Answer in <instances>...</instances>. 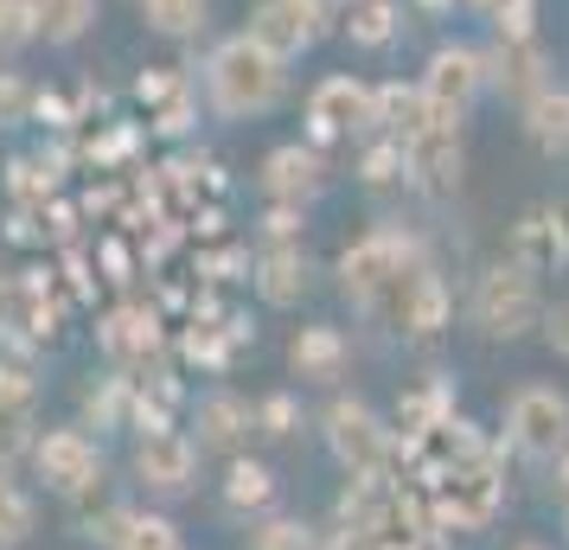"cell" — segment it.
<instances>
[{
  "instance_id": "obj_1",
  "label": "cell",
  "mask_w": 569,
  "mask_h": 550,
  "mask_svg": "<svg viewBox=\"0 0 569 550\" xmlns=\"http://www.w3.org/2000/svg\"><path fill=\"white\" fill-rule=\"evenodd\" d=\"M206 97L224 122L269 116V109L288 97V58L257 46L250 32H237V39H224V46L206 58Z\"/></svg>"
},
{
  "instance_id": "obj_2",
  "label": "cell",
  "mask_w": 569,
  "mask_h": 550,
  "mask_svg": "<svg viewBox=\"0 0 569 550\" xmlns=\"http://www.w3.org/2000/svg\"><path fill=\"white\" fill-rule=\"evenodd\" d=\"M467 327H473L480 340H492V346H512V340H525L531 327H543L538 276L518 269L512 257L487 262L480 282H473V294H467Z\"/></svg>"
},
{
  "instance_id": "obj_3",
  "label": "cell",
  "mask_w": 569,
  "mask_h": 550,
  "mask_svg": "<svg viewBox=\"0 0 569 550\" xmlns=\"http://www.w3.org/2000/svg\"><path fill=\"white\" fill-rule=\"evenodd\" d=\"M416 269H422V262H416L410 237L371 231L339 257V289H346V301H359L365 314H385V308L403 301V289L416 282Z\"/></svg>"
},
{
  "instance_id": "obj_4",
  "label": "cell",
  "mask_w": 569,
  "mask_h": 550,
  "mask_svg": "<svg viewBox=\"0 0 569 550\" xmlns=\"http://www.w3.org/2000/svg\"><path fill=\"white\" fill-rule=\"evenodd\" d=\"M32 473H39V487L58 499H90L103 487V448L90 442L83 429H39V442H32Z\"/></svg>"
},
{
  "instance_id": "obj_5",
  "label": "cell",
  "mask_w": 569,
  "mask_h": 550,
  "mask_svg": "<svg viewBox=\"0 0 569 550\" xmlns=\"http://www.w3.org/2000/svg\"><path fill=\"white\" fill-rule=\"evenodd\" d=\"M506 442L525 461H557L569 448V397L557 384H518L506 403Z\"/></svg>"
},
{
  "instance_id": "obj_6",
  "label": "cell",
  "mask_w": 569,
  "mask_h": 550,
  "mask_svg": "<svg viewBox=\"0 0 569 550\" xmlns=\"http://www.w3.org/2000/svg\"><path fill=\"white\" fill-rule=\"evenodd\" d=\"M487 58L473 52V46H441L436 58H429V71H422V103H429V122H441V129H461V116L473 103H480V90H487Z\"/></svg>"
},
{
  "instance_id": "obj_7",
  "label": "cell",
  "mask_w": 569,
  "mask_h": 550,
  "mask_svg": "<svg viewBox=\"0 0 569 550\" xmlns=\"http://www.w3.org/2000/svg\"><path fill=\"white\" fill-rule=\"evenodd\" d=\"M320 422H327V448L339 454V468H346V473H385L397 436L378 422L371 403H359V397H333Z\"/></svg>"
},
{
  "instance_id": "obj_8",
  "label": "cell",
  "mask_w": 569,
  "mask_h": 550,
  "mask_svg": "<svg viewBox=\"0 0 569 550\" xmlns=\"http://www.w3.org/2000/svg\"><path fill=\"white\" fill-rule=\"evenodd\" d=\"M327 32H333V0H262L250 13V39L269 46L276 58H288V64L313 52Z\"/></svg>"
},
{
  "instance_id": "obj_9",
  "label": "cell",
  "mask_w": 569,
  "mask_h": 550,
  "mask_svg": "<svg viewBox=\"0 0 569 550\" xmlns=\"http://www.w3.org/2000/svg\"><path fill=\"white\" fill-rule=\"evenodd\" d=\"M199 454L206 448L192 442V436H180V429H141V442H134V480L160 499H180L199 480Z\"/></svg>"
},
{
  "instance_id": "obj_10",
  "label": "cell",
  "mask_w": 569,
  "mask_h": 550,
  "mask_svg": "<svg viewBox=\"0 0 569 550\" xmlns=\"http://www.w3.org/2000/svg\"><path fill=\"white\" fill-rule=\"evenodd\" d=\"M359 129H371V90L359 78H346V71L313 83V97H308V141L313 148L346 141V134H359Z\"/></svg>"
},
{
  "instance_id": "obj_11",
  "label": "cell",
  "mask_w": 569,
  "mask_h": 550,
  "mask_svg": "<svg viewBox=\"0 0 569 550\" xmlns=\"http://www.w3.org/2000/svg\"><path fill=\"white\" fill-rule=\"evenodd\" d=\"M262 192L276 206H313L327 192V154L313 141H288L276 154L262 160Z\"/></svg>"
},
{
  "instance_id": "obj_12",
  "label": "cell",
  "mask_w": 569,
  "mask_h": 550,
  "mask_svg": "<svg viewBox=\"0 0 569 550\" xmlns=\"http://www.w3.org/2000/svg\"><path fill=\"white\" fill-rule=\"evenodd\" d=\"M250 436H257V403H243L237 391L199 397V410H192V442L206 448V454H237Z\"/></svg>"
},
{
  "instance_id": "obj_13",
  "label": "cell",
  "mask_w": 569,
  "mask_h": 550,
  "mask_svg": "<svg viewBox=\"0 0 569 550\" xmlns=\"http://www.w3.org/2000/svg\"><path fill=\"white\" fill-rule=\"evenodd\" d=\"M83 538H97L103 550H180V524L167 512H134V506H109L103 524H90Z\"/></svg>"
},
{
  "instance_id": "obj_14",
  "label": "cell",
  "mask_w": 569,
  "mask_h": 550,
  "mask_svg": "<svg viewBox=\"0 0 569 550\" xmlns=\"http://www.w3.org/2000/svg\"><path fill=\"white\" fill-rule=\"evenodd\" d=\"M352 366V346L339 327H301L295 340H288V371L301 378V384H339Z\"/></svg>"
},
{
  "instance_id": "obj_15",
  "label": "cell",
  "mask_w": 569,
  "mask_h": 550,
  "mask_svg": "<svg viewBox=\"0 0 569 550\" xmlns=\"http://www.w3.org/2000/svg\"><path fill=\"white\" fill-rule=\"evenodd\" d=\"M313 289V262L301 243H262L257 257V294L269 308H295L301 294Z\"/></svg>"
},
{
  "instance_id": "obj_16",
  "label": "cell",
  "mask_w": 569,
  "mask_h": 550,
  "mask_svg": "<svg viewBox=\"0 0 569 550\" xmlns=\"http://www.w3.org/2000/svg\"><path fill=\"white\" fill-rule=\"evenodd\" d=\"M410 173L429 186V192H455V186H461V129L429 122V129L410 141Z\"/></svg>"
},
{
  "instance_id": "obj_17",
  "label": "cell",
  "mask_w": 569,
  "mask_h": 550,
  "mask_svg": "<svg viewBox=\"0 0 569 550\" xmlns=\"http://www.w3.org/2000/svg\"><path fill=\"white\" fill-rule=\"evenodd\" d=\"M525 134L543 154H569V90L563 83H538L525 97Z\"/></svg>"
},
{
  "instance_id": "obj_18",
  "label": "cell",
  "mask_w": 569,
  "mask_h": 550,
  "mask_svg": "<svg viewBox=\"0 0 569 550\" xmlns=\"http://www.w3.org/2000/svg\"><path fill=\"white\" fill-rule=\"evenodd\" d=\"M276 506V473L250 461V454H231V468H224V512L237 519H262Z\"/></svg>"
},
{
  "instance_id": "obj_19",
  "label": "cell",
  "mask_w": 569,
  "mask_h": 550,
  "mask_svg": "<svg viewBox=\"0 0 569 550\" xmlns=\"http://www.w3.org/2000/svg\"><path fill=\"white\" fill-rule=\"evenodd\" d=\"M512 262L518 269H531V276H550L563 257V237H557V224H550V211H525L512 231Z\"/></svg>"
},
{
  "instance_id": "obj_20",
  "label": "cell",
  "mask_w": 569,
  "mask_h": 550,
  "mask_svg": "<svg viewBox=\"0 0 569 550\" xmlns=\"http://www.w3.org/2000/svg\"><path fill=\"white\" fill-rule=\"evenodd\" d=\"M160 346V320L148 308H116L103 320V352L109 359H148Z\"/></svg>"
},
{
  "instance_id": "obj_21",
  "label": "cell",
  "mask_w": 569,
  "mask_h": 550,
  "mask_svg": "<svg viewBox=\"0 0 569 550\" xmlns=\"http://www.w3.org/2000/svg\"><path fill=\"white\" fill-rule=\"evenodd\" d=\"M32 20H39L46 46H78L97 27V0H32Z\"/></svg>"
},
{
  "instance_id": "obj_22",
  "label": "cell",
  "mask_w": 569,
  "mask_h": 550,
  "mask_svg": "<svg viewBox=\"0 0 569 550\" xmlns=\"http://www.w3.org/2000/svg\"><path fill=\"white\" fill-rule=\"evenodd\" d=\"M397 32H403V7H397V0H352V7H346V39L365 46V52L390 46Z\"/></svg>"
},
{
  "instance_id": "obj_23",
  "label": "cell",
  "mask_w": 569,
  "mask_h": 550,
  "mask_svg": "<svg viewBox=\"0 0 569 550\" xmlns=\"http://www.w3.org/2000/svg\"><path fill=\"white\" fill-rule=\"evenodd\" d=\"M141 20L160 39H199L211 20V0H141Z\"/></svg>"
},
{
  "instance_id": "obj_24",
  "label": "cell",
  "mask_w": 569,
  "mask_h": 550,
  "mask_svg": "<svg viewBox=\"0 0 569 550\" xmlns=\"http://www.w3.org/2000/svg\"><path fill=\"white\" fill-rule=\"evenodd\" d=\"M257 436L262 442H295L301 436V403H295V391H276L257 403Z\"/></svg>"
},
{
  "instance_id": "obj_25",
  "label": "cell",
  "mask_w": 569,
  "mask_h": 550,
  "mask_svg": "<svg viewBox=\"0 0 569 550\" xmlns=\"http://www.w3.org/2000/svg\"><path fill=\"white\" fill-rule=\"evenodd\" d=\"M32 538V493L0 480V550H20Z\"/></svg>"
},
{
  "instance_id": "obj_26",
  "label": "cell",
  "mask_w": 569,
  "mask_h": 550,
  "mask_svg": "<svg viewBox=\"0 0 569 550\" xmlns=\"http://www.w3.org/2000/svg\"><path fill=\"white\" fill-rule=\"evenodd\" d=\"M32 39H39L32 0H0V52H27Z\"/></svg>"
},
{
  "instance_id": "obj_27",
  "label": "cell",
  "mask_w": 569,
  "mask_h": 550,
  "mask_svg": "<svg viewBox=\"0 0 569 550\" xmlns=\"http://www.w3.org/2000/svg\"><path fill=\"white\" fill-rule=\"evenodd\" d=\"M257 550H327V544H320V531L301 524V519H269L257 531Z\"/></svg>"
},
{
  "instance_id": "obj_28",
  "label": "cell",
  "mask_w": 569,
  "mask_h": 550,
  "mask_svg": "<svg viewBox=\"0 0 569 550\" xmlns=\"http://www.w3.org/2000/svg\"><path fill=\"white\" fill-rule=\"evenodd\" d=\"M410 173V148L403 141H378L371 154H365V180L371 186H390V180H403Z\"/></svg>"
},
{
  "instance_id": "obj_29",
  "label": "cell",
  "mask_w": 569,
  "mask_h": 550,
  "mask_svg": "<svg viewBox=\"0 0 569 550\" xmlns=\"http://www.w3.org/2000/svg\"><path fill=\"white\" fill-rule=\"evenodd\" d=\"M32 116V83L20 71H0V129H20Z\"/></svg>"
},
{
  "instance_id": "obj_30",
  "label": "cell",
  "mask_w": 569,
  "mask_h": 550,
  "mask_svg": "<svg viewBox=\"0 0 569 550\" xmlns=\"http://www.w3.org/2000/svg\"><path fill=\"white\" fill-rule=\"evenodd\" d=\"M7 186H13V199H39V192H52V173H39L32 160H13L7 167Z\"/></svg>"
},
{
  "instance_id": "obj_31",
  "label": "cell",
  "mask_w": 569,
  "mask_h": 550,
  "mask_svg": "<svg viewBox=\"0 0 569 550\" xmlns=\"http://www.w3.org/2000/svg\"><path fill=\"white\" fill-rule=\"evenodd\" d=\"M543 346H550L557 359H569V301L543 308Z\"/></svg>"
},
{
  "instance_id": "obj_32",
  "label": "cell",
  "mask_w": 569,
  "mask_h": 550,
  "mask_svg": "<svg viewBox=\"0 0 569 550\" xmlns=\"http://www.w3.org/2000/svg\"><path fill=\"white\" fill-rule=\"evenodd\" d=\"M13 327H20V282H7V276H0V340H7Z\"/></svg>"
},
{
  "instance_id": "obj_33",
  "label": "cell",
  "mask_w": 569,
  "mask_h": 550,
  "mask_svg": "<svg viewBox=\"0 0 569 550\" xmlns=\"http://www.w3.org/2000/svg\"><path fill=\"white\" fill-rule=\"evenodd\" d=\"M543 211H550V224L563 237V257H569V199H557V206H543Z\"/></svg>"
},
{
  "instance_id": "obj_34",
  "label": "cell",
  "mask_w": 569,
  "mask_h": 550,
  "mask_svg": "<svg viewBox=\"0 0 569 550\" xmlns=\"http://www.w3.org/2000/svg\"><path fill=\"white\" fill-rule=\"evenodd\" d=\"M557 480H563V499H569V448L557 454Z\"/></svg>"
},
{
  "instance_id": "obj_35",
  "label": "cell",
  "mask_w": 569,
  "mask_h": 550,
  "mask_svg": "<svg viewBox=\"0 0 569 550\" xmlns=\"http://www.w3.org/2000/svg\"><path fill=\"white\" fill-rule=\"evenodd\" d=\"M563 531H569V499H563Z\"/></svg>"
},
{
  "instance_id": "obj_36",
  "label": "cell",
  "mask_w": 569,
  "mask_h": 550,
  "mask_svg": "<svg viewBox=\"0 0 569 550\" xmlns=\"http://www.w3.org/2000/svg\"><path fill=\"white\" fill-rule=\"evenodd\" d=\"M518 550H543V544H518Z\"/></svg>"
}]
</instances>
